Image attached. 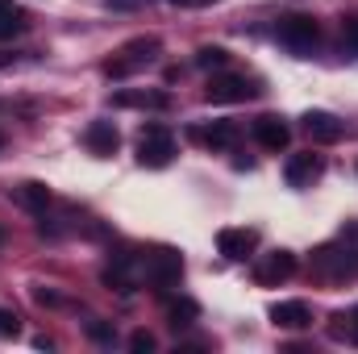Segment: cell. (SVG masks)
Returning a JSON list of instances; mask_svg holds the SVG:
<instances>
[{"label":"cell","mask_w":358,"mask_h":354,"mask_svg":"<svg viewBox=\"0 0 358 354\" xmlns=\"http://www.w3.org/2000/svg\"><path fill=\"white\" fill-rule=\"evenodd\" d=\"M171 159H176V134H171V125H163V121L142 125V134H138V163L150 167V171H159Z\"/></svg>","instance_id":"1"},{"label":"cell","mask_w":358,"mask_h":354,"mask_svg":"<svg viewBox=\"0 0 358 354\" xmlns=\"http://www.w3.org/2000/svg\"><path fill=\"white\" fill-rule=\"evenodd\" d=\"M275 38H279V46H287L292 55L304 59V55L317 50V42H321V25H317L308 13H292V17H279Z\"/></svg>","instance_id":"2"},{"label":"cell","mask_w":358,"mask_h":354,"mask_svg":"<svg viewBox=\"0 0 358 354\" xmlns=\"http://www.w3.org/2000/svg\"><path fill=\"white\" fill-rule=\"evenodd\" d=\"M155 59H159V38H134V42H125V46L117 50V59L104 63V76H108V80H125V76L142 71V67L155 63Z\"/></svg>","instance_id":"3"},{"label":"cell","mask_w":358,"mask_h":354,"mask_svg":"<svg viewBox=\"0 0 358 354\" xmlns=\"http://www.w3.org/2000/svg\"><path fill=\"white\" fill-rule=\"evenodd\" d=\"M259 84L246 80V76H234V71H217L204 88V100L208 104H242V100H255L259 96Z\"/></svg>","instance_id":"4"},{"label":"cell","mask_w":358,"mask_h":354,"mask_svg":"<svg viewBox=\"0 0 358 354\" xmlns=\"http://www.w3.org/2000/svg\"><path fill=\"white\" fill-rule=\"evenodd\" d=\"M142 275H146V283H150V288L167 292V288H176L179 279H183V255L163 246V250L146 255V263H142Z\"/></svg>","instance_id":"5"},{"label":"cell","mask_w":358,"mask_h":354,"mask_svg":"<svg viewBox=\"0 0 358 354\" xmlns=\"http://www.w3.org/2000/svg\"><path fill=\"white\" fill-rule=\"evenodd\" d=\"M217 250H221V259H229V263H246V259L259 250V229L225 225V229L217 234Z\"/></svg>","instance_id":"6"},{"label":"cell","mask_w":358,"mask_h":354,"mask_svg":"<svg viewBox=\"0 0 358 354\" xmlns=\"http://www.w3.org/2000/svg\"><path fill=\"white\" fill-rule=\"evenodd\" d=\"M292 275H296V255L292 250H271V255H263L255 263V283L259 288H279Z\"/></svg>","instance_id":"7"},{"label":"cell","mask_w":358,"mask_h":354,"mask_svg":"<svg viewBox=\"0 0 358 354\" xmlns=\"http://www.w3.org/2000/svg\"><path fill=\"white\" fill-rule=\"evenodd\" d=\"M304 134H308L313 142H321V146H334V142L346 138V121H338V117L325 113V108H308V113H304Z\"/></svg>","instance_id":"8"},{"label":"cell","mask_w":358,"mask_h":354,"mask_svg":"<svg viewBox=\"0 0 358 354\" xmlns=\"http://www.w3.org/2000/svg\"><path fill=\"white\" fill-rule=\"evenodd\" d=\"M250 134H255V142L263 146V150H287V142H292V129H287V121L283 117H275V113H267V117H259L255 125H250Z\"/></svg>","instance_id":"9"},{"label":"cell","mask_w":358,"mask_h":354,"mask_svg":"<svg viewBox=\"0 0 358 354\" xmlns=\"http://www.w3.org/2000/svg\"><path fill=\"white\" fill-rule=\"evenodd\" d=\"M192 138L204 142L208 150H234L238 138H242V129H238V121H213V125H196Z\"/></svg>","instance_id":"10"},{"label":"cell","mask_w":358,"mask_h":354,"mask_svg":"<svg viewBox=\"0 0 358 354\" xmlns=\"http://www.w3.org/2000/svg\"><path fill=\"white\" fill-rule=\"evenodd\" d=\"M134 267H138V259H134L129 250H117L113 263L100 271V283H104V288H117L121 296H129V292H134Z\"/></svg>","instance_id":"11"},{"label":"cell","mask_w":358,"mask_h":354,"mask_svg":"<svg viewBox=\"0 0 358 354\" xmlns=\"http://www.w3.org/2000/svg\"><path fill=\"white\" fill-rule=\"evenodd\" d=\"M84 146H88L96 159H113L117 146H121V134H117L113 121H92L88 129H84Z\"/></svg>","instance_id":"12"},{"label":"cell","mask_w":358,"mask_h":354,"mask_svg":"<svg viewBox=\"0 0 358 354\" xmlns=\"http://www.w3.org/2000/svg\"><path fill=\"white\" fill-rule=\"evenodd\" d=\"M321 171H325L321 155L304 150V155H292V159H287V167H283V179H287L292 187H308L313 179H321Z\"/></svg>","instance_id":"13"},{"label":"cell","mask_w":358,"mask_h":354,"mask_svg":"<svg viewBox=\"0 0 358 354\" xmlns=\"http://www.w3.org/2000/svg\"><path fill=\"white\" fill-rule=\"evenodd\" d=\"M25 213H34V217H46V208H50V187L46 183H38V179H25V183H17L13 192H8Z\"/></svg>","instance_id":"14"},{"label":"cell","mask_w":358,"mask_h":354,"mask_svg":"<svg viewBox=\"0 0 358 354\" xmlns=\"http://www.w3.org/2000/svg\"><path fill=\"white\" fill-rule=\"evenodd\" d=\"M271 321L279 330H308L313 325V313H308L304 300H279V304H271Z\"/></svg>","instance_id":"15"},{"label":"cell","mask_w":358,"mask_h":354,"mask_svg":"<svg viewBox=\"0 0 358 354\" xmlns=\"http://www.w3.org/2000/svg\"><path fill=\"white\" fill-rule=\"evenodd\" d=\"M113 104L117 108H167L171 96L167 92H117Z\"/></svg>","instance_id":"16"},{"label":"cell","mask_w":358,"mask_h":354,"mask_svg":"<svg viewBox=\"0 0 358 354\" xmlns=\"http://www.w3.org/2000/svg\"><path fill=\"white\" fill-rule=\"evenodd\" d=\"M329 321H334L329 334H334L338 342H358V304L350 309V313H334Z\"/></svg>","instance_id":"17"},{"label":"cell","mask_w":358,"mask_h":354,"mask_svg":"<svg viewBox=\"0 0 358 354\" xmlns=\"http://www.w3.org/2000/svg\"><path fill=\"white\" fill-rule=\"evenodd\" d=\"M196 317H200V304H196V300H171V304H167V321H171V330H187Z\"/></svg>","instance_id":"18"},{"label":"cell","mask_w":358,"mask_h":354,"mask_svg":"<svg viewBox=\"0 0 358 354\" xmlns=\"http://www.w3.org/2000/svg\"><path fill=\"white\" fill-rule=\"evenodd\" d=\"M196 67H204V71H225V67H229V50H225V46H200V50H196Z\"/></svg>","instance_id":"19"},{"label":"cell","mask_w":358,"mask_h":354,"mask_svg":"<svg viewBox=\"0 0 358 354\" xmlns=\"http://www.w3.org/2000/svg\"><path fill=\"white\" fill-rule=\"evenodd\" d=\"M88 338L100 342V346H113V342H117V330H113L108 321H88Z\"/></svg>","instance_id":"20"},{"label":"cell","mask_w":358,"mask_h":354,"mask_svg":"<svg viewBox=\"0 0 358 354\" xmlns=\"http://www.w3.org/2000/svg\"><path fill=\"white\" fill-rule=\"evenodd\" d=\"M17 334H21V321H17V313L0 304V338H17Z\"/></svg>","instance_id":"21"},{"label":"cell","mask_w":358,"mask_h":354,"mask_svg":"<svg viewBox=\"0 0 358 354\" xmlns=\"http://www.w3.org/2000/svg\"><path fill=\"white\" fill-rule=\"evenodd\" d=\"M129 351H134V354H150V351H155V334L134 330V334H129Z\"/></svg>","instance_id":"22"},{"label":"cell","mask_w":358,"mask_h":354,"mask_svg":"<svg viewBox=\"0 0 358 354\" xmlns=\"http://www.w3.org/2000/svg\"><path fill=\"white\" fill-rule=\"evenodd\" d=\"M34 300H38V304H50V309H55V304H63V300H59L55 292H46V288H34Z\"/></svg>","instance_id":"23"},{"label":"cell","mask_w":358,"mask_h":354,"mask_svg":"<svg viewBox=\"0 0 358 354\" xmlns=\"http://www.w3.org/2000/svg\"><path fill=\"white\" fill-rule=\"evenodd\" d=\"M167 4H176V8H208L217 0H167Z\"/></svg>","instance_id":"24"},{"label":"cell","mask_w":358,"mask_h":354,"mask_svg":"<svg viewBox=\"0 0 358 354\" xmlns=\"http://www.w3.org/2000/svg\"><path fill=\"white\" fill-rule=\"evenodd\" d=\"M104 4H108V8H142L146 0H104Z\"/></svg>","instance_id":"25"},{"label":"cell","mask_w":358,"mask_h":354,"mask_svg":"<svg viewBox=\"0 0 358 354\" xmlns=\"http://www.w3.org/2000/svg\"><path fill=\"white\" fill-rule=\"evenodd\" d=\"M8 63H13V55H8V50H0V67H8Z\"/></svg>","instance_id":"26"},{"label":"cell","mask_w":358,"mask_h":354,"mask_svg":"<svg viewBox=\"0 0 358 354\" xmlns=\"http://www.w3.org/2000/svg\"><path fill=\"white\" fill-rule=\"evenodd\" d=\"M13 4H17V0H0V13H4V8H13Z\"/></svg>","instance_id":"27"},{"label":"cell","mask_w":358,"mask_h":354,"mask_svg":"<svg viewBox=\"0 0 358 354\" xmlns=\"http://www.w3.org/2000/svg\"><path fill=\"white\" fill-rule=\"evenodd\" d=\"M0 246H4V225H0Z\"/></svg>","instance_id":"28"},{"label":"cell","mask_w":358,"mask_h":354,"mask_svg":"<svg viewBox=\"0 0 358 354\" xmlns=\"http://www.w3.org/2000/svg\"><path fill=\"white\" fill-rule=\"evenodd\" d=\"M0 150H4V134H0Z\"/></svg>","instance_id":"29"}]
</instances>
